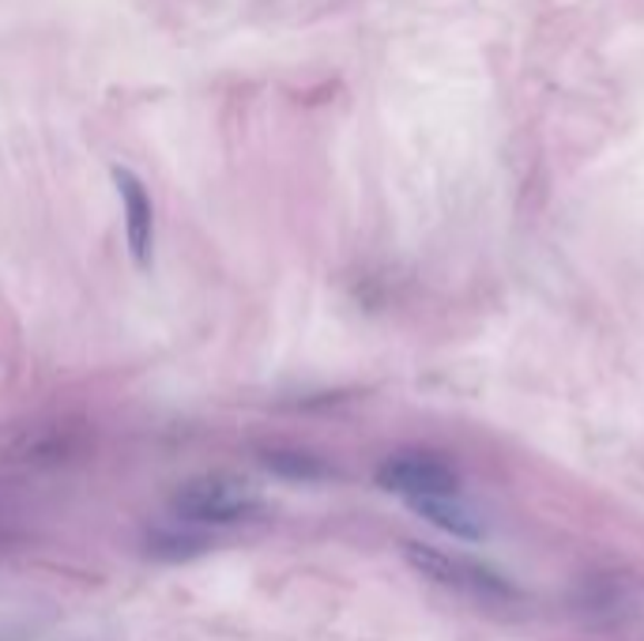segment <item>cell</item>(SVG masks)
I'll use <instances>...</instances> for the list:
<instances>
[{"label":"cell","instance_id":"obj_7","mask_svg":"<svg viewBox=\"0 0 644 641\" xmlns=\"http://www.w3.org/2000/svg\"><path fill=\"white\" fill-rule=\"evenodd\" d=\"M265 469L279 480H290V483H317V480H328L331 469L320 456L314 453H301V450H268L265 453Z\"/></svg>","mask_w":644,"mask_h":641},{"label":"cell","instance_id":"obj_2","mask_svg":"<svg viewBox=\"0 0 644 641\" xmlns=\"http://www.w3.org/2000/svg\"><path fill=\"white\" fill-rule=\"evenodd\" d=\"M377 487L388 494H399L407 502L418 499H456V487H460V475L448 461H442L437 453H393L388 461H380L377 469Z\"/></svg>","mask_w":644,"mask_h":641},{"label":"cell","instance_id":"obj_1","mask_svg":"<svg viewBox=\"0 0 644 641\" xmlns=\"http://www.w3.org/2000/svg\"><path fill=\"white\" fill-rule=\"evenodd\" d=\"M260 494L249 480L234 472H200L185 480L170 494L174 521L192 529H230V524L252 521L260 513Z\"/></svg>","mask_w":644,"mask_h":641},{"label":"cell","instance_id":"obj_4","mask_svg":"<svg viewBox=\"0 0 644 641\" xmlns=\"http://www.w3.org/2000/svg\"><path fill=\"white\" fill-rule=\"evenodd\" d=\"M113 186L117 197H121L125 211V238H129V254L136 260V268H151L155 260V204L151 193L143 189V181L136 178L132 170L113 167Z\"/></svg>","mask_w":644,"mask_h":641},{"label":"cell","instance_id":"obj_3","mask_svg":"<svg viewBox=\"0 0 644 641\" xmlns=\"http://www.w3.org/2000/svg\"><path fill=\"white\" fill-rule=\"evenodd\" d=\"M404 559L412 562L423 578L437 581V585H453V589H472V592H513L494 570L479 566V562H464L456 555H448L442 548H429V543H404Z\"/></svg>","mask_w":644,"mask_h":641},{"label":"cell","instance_id":"obj_6","mask_svg":"<svg viewBox=\"0 0 644 641\" xmlns=\"http://www.w3.org/2000/svg\"><path fill=\"white\" fill-rule=\"evenodd\" d=\"M143 543H148V555L159 562H189L211 548V540L204 532H192V524L189 529H151Z\"/></svg>","mask_w":644,"mask_h":641},{"label":"cell","instance_id":"obj_5","mask_svg":"<svg viewBox=\"0 0 644 641\" xmlns=\"http://www.w3.org/2000/svg\"><path fill=\"white\" fill-rule=\"evenodd\" d=\"M418 517H426L429 524H437L442 532L456 540H483V521L475 517L472 510H464L456 499H418V502H407Z\"/></svg>","mask_w":644,"mask_h":641}]
</instances>
